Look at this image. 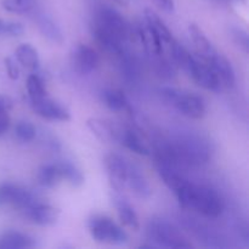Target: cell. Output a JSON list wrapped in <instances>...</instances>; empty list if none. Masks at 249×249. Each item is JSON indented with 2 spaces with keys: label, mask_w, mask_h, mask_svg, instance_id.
<instances>
[{
  "label": "cell",
  "mask_w": 249,
  "mask_h": 249,
  "mask_svg": "<svg viewBox=\"0 0 249 249\" xmlns=\"http://www.w3.org/2000/svg\"><path fill=\"white\" fill-rule=\"evenodd\" d=\"M157 155L178 167H199L209 162L212 147L208 140L198 135H180L158 148Z\"/></svg>",
  "instance_id": "obj_1"
},
{
  "label": "cell",
  "mask_w": 249,
  "mask_h": 249,
  "mask_svg": "<svg viewBox=\"0 0 249 249\" xmlns=\"http://www.w3.org/2000/svg\"><path fill=\"white\" fill-rule=\"evenodd\" d=\"M180 207L191 209L207 218H218L224 211L220 195L206 185H196L187 181L175 194Z\"/></svg>",
  "instance_id": "obj_2"
},
{
  "label": "cell",
  "mask_w": 249,
  "mask_h": 249,
  "mask_svg": "<svg viewBox=\"0 0 249 249\" xmlns=\"http://www.w3.org/2000/svg\"><path fill=\"white\" fill-rule=\"evenodd\" d=\"M162 99L185 117L192 119H201L206 114V104L203 99L194 92L185 91L177 88L164 87L160 89Z\"/></svg>",
  "instance_id": "obj_3"
},
{
  "label": "cell",
  "mask_w": 249,
  "mask_h": 249,
  "mask_svg": "<svg viewBox=\"0 0 249 249\" xmlns=\"http://www.w3.org/2000/svg\"><path fill=\"white\" fill-rule=\"evenodd\" d=\"M146 236L156 246L165 248H191L192 243L179 229L163 219H151L146 226Z\"/></svg>",
  "instance_id": "obj_4"
},
{
  "label": "cell",
  "mask_w": 249,
  "mask_h": 249,
  "mask_svg": "<svg viewBox=\"0 0 249 249\" xmlns=\"http://www.w3.org/2000/svg\"><path fill=\"white\" fill-rule=\"evenodd\" d=\"M88 228L91 237L100 243L125 245L129 241L128 233L108 216H91L88 221Z\"/></svg>",
  "instance_id": "obj_5"
},
{
  "label": "cell",
  "mask_w": 249,
  "mask_h": 249,
  "mask_svg": "<svg viewBox=\"0 0 249 249\" xmlns=\"http://www.w3.org/2000/svg\"><path fill=\"white\" fill-rule=\"evenodd\" d=\"M94 26L116 36L123 43H126L130 36V27L118 11L108 6H102L96 15Z\"/></svg>",
  "instance_id": "obj_6"
},
{
  "label": "cell",
  "mask_w": 249,
  "mask_h": 249,
  "mask_svg": "<svg viewBox=\"0 0 249 249\" xmlns=\"http://www.w3.org/2000/svg\"><path fill=\"white\" fill-rule=\"evenodd\" d=\"M36 201L34 195L24 187L10 182L0 185V207L11 206L24 211Z\"/></svg>",
  "instance_id": "obj_7"
},
{
  "label": "cell",
  "mask_w": 249,
  "mask_h": 249,
  "mask_svg": "<svg viewBox=\"0 0 249 249\" xmlns=\"http://www.w3.org/2000/svg\"><path fill=\"white\" fill-rule=\"evenodd\" d=\"M186 72L203 89L209 90V91H219L221 89V83L218 75L208 63L204 62L199 57H195V56L192 57Z\"/></svg>",
  "instance_id": "obj_8"
},
{
  "label": "cell",
  "mask_w": 249,
  "mask_h": 249,
  "mask_svg": "<svg viewBox=\"0 0 249 249\" xmlns=\"http://www.w3.org/2000/svg\"><path fill=\"white\" fill-rule=\"evenodd\" d=\"M104 163L112 189L117 194H119V192L125 189L130 162L126 160L125 158L121 157L119 155H116V153H109L105 157Z\"/></svg>",
  "instance_id": "obj_9"
},
{
  "label": "cell",
  "mask_w": 249,
  "mask_h": 249,
  "mask_svg": "<svg viewBox=\"0 0 249 249\" xmlns=\"http://www.w3.org/2000/svg\"><path fill=\"white\" fill-rule=\"evenodd\" d=\"M31 106L38 116L44 119H48V121L67 122L71 119L70 111L58 102L49 99L48 96L36 100V101H31Z\"/></svg>",
  "instance_id": "obj_10"
},
{
  "label": "cell",
  "mask_w": 249,
  "mask_h": 249,
  "mask_svg": "<svg viewBox=\"0 0 249 249\" xmlns=\"http://www.w3.org/2000/svg\"><path fill=\"white\" fill-rule=\"evenodd\" d=\"M22 212L32 223L40 226L53 225V224L57 223L58 218H60V211L57 208L50 206V204L43 203L40 201H36V203H33Z\"/></svg>",
  "instance_id": "obj_11"
},
{
  "label": "cell",
  "mask_w": 249,
  "mask_h": 249,
  "mask_svg": "<svg viewBox=\"0 0 249 249\" xmlns=\"http://www.w3.org/2000/svg\"><path fill=\"white\" fill-rule=\"evenodd\" d=\"M99 55L89 45L79 44L73 51V65L82 74H89L99 66Z\"/></svg>",
  "instance_id": "obj_12"
},
{
  "label": "cell",
  "mask_w": 249,
  "mask_h": 249,
  "mask_svg": "<svg viewBox=\"0 0 249 249\" xmlns=\"http://www.w3.org/2000/svg\"><path fill=\"white\" fill-rule=\"evenodd\" d=\"M125 189L130 190L131 194L135 195L139 198H150L152 195V189L148 184L147 179L139 167L130 163L128 170V178H126Z\"/></svg>",
  "instance_id": "obj_13"
},
{
  "label": "cell",
  "mask_w": 249,
  "mask_h": 249,
  "mask_svg": "<svg viewBox=\"0 0 249 249\" xmlns=\"http://www.w3.org/2000/svg\"><path fill=\"white\" fill-rule=\"evenodd\" d=\"M204 62H206V61H204ZM207 63L211 66L212 70H213L214 72H215V74L218 75L219 80H220L221 83V87L231 88L235 85V71H233L231 62L225 57V56L216 53L211 60L207 61Z\"/></svg>",
  "instance_id": "obj_14"
},
{
  "label": "cell",
  "mask_w": 249,
  "mask_h": 249,
  "mask_svg": "<svg viewBox=\"0 0 249 249\" xmlns=\"http://www.w3.org/2000/svg\"><path fill=\"white\" fill-rule=\"evenodd\" d=\"M189 33L191 36V40L194 43L195 49H196V53L198 55V57L203 61H209L214 55H215L218 51L214 48V45L212 44V41L207 38L206 34L203 33L201 28H199L197 24L191 23L189 26Z\"/></svg>",
  "instance_id": "obj_15"
},
{
  "label": "cell",
  "mask_w": 249,
  "mask_h": 249,
  "mask_svg": "<svg viewBox=\"0 0 249 249\" xmlns=\"http://www.w3.org/2000/svg\"><path fill=\"white\" fill-rule=\"evenodd\" d=\"M113 203L117 209V214L125 228L130 229L133 231H138L140 229V221H139L138 214L134 211L133 207L128 203L124 198H122L119 195H114L113 196Z\"/></svg>",
  "instance_id": "obj_16"
},
{
  "label": "cell",
  "mask_w": 249,
  "mask_h": 249,
  "mask_svg": "<svg viewBox=\"0 0 249 249\" xmlns=\"http://www.w3.org/2000/svg\"><path fill=\"white\" fill-rule=\"evenodd\" d=\"M36 26L40 33L53 44H62L65 40L62 31L50 16L45 14H38L36 17Z\"/></svg>",
  "instance_id": "obj_17"
},
{
  "label": "cell",
  "mask_w": 249,
  "mask_h": 249,
  "mask_svg": "<svg viewBox=\"0 0 249 249\" xmlns=\"http://www.w3.org/2000/svg\"><path fill=\"white\" fill-rule=\"evenodd\" d=\"M36 241L31 236L18 231H7L0 238L1 249H21L36 247Z\"/></svg>",
  "instance_id": "obj_18"
},
{
  "label": "cell",
  "mask_w": 249,
  "mask_h": 249,
  "mask_svg": "<svg viewBox=\"0 0 249 249\" xmlns=\"http://www.w3.org/2000/svg\"><path fill=\"white\" fill-rule=\"evenodd\" d=\"M87 126L92 135L102 142H111L117 138V131L112 128L111 124L100 118H89L87 121Z\"/></svg>",
  "instance_id": "obj_19"
},
{
  "label": "cell",
  "mask_w": 249,
  "mask_h": 249,
  "mask_svg": "<svg viewBox=\"0 0 249 249\" xmlns=\"http://www.w3.org/2000/svg\"><path fill=\"white\" fill-rule=\"evenodd\" d=\"M145 21H146V24H147L148 27H151V28H152L158 36H160V38L162 39L163 43L169 45V44L174 40V36H173L170 29L168 28L167 24L163 22V19L160 18L155 11H152L151 9H146Z\"/></svg>",
  "instance_id": "obj_20"
},
{
  "label": "cell",
  "mask_w": 249,
  "mask_h": 249,
  "mask_svg": "<svg viewBox=\"0 0 249 249\" xmlns=\"http://www.w3.org/2000/svg\"><path fill=\"white\" fill-rule=\"evenodd\" d=\"M119 136H121L122 143H123L128 150H130L131 152L140 156H148L151 153L150 148H148L147 145L143 142L142 139H141L135 131L131 130V129H125V130L121 131V133H119Z\"/></svg>",
  "instance_id": "obj_21"
},
{
  "label": "cell",
  "mask_w": 249,
  "mask_h": 249,
  "mask_svg": "<svg viewBox=\"0 0 249 249\" xmlns=\"http://www.w3.org/2000/svg\"><path fill=\"white\" fill-rule=\"evenodd\" d=\"M38 181L44 187H55L63 180L60 164L41 165L38 170Z\"/></svg>",
  "instance_id": "obj_22"
},
{
  "label": "cell",
  "mask_w": 249,
  "mask_h": 249,
  "mask_svg": "<svg viewBox=\"0 0 249 249\" xmlns=\"http://www.w3.org/2000/svg\"><path fill=\"white\" fill-rule=\"evenodd\" d=\"M15 55H16V60L28 70H36L39 67L40 61H39L38 51L31 44H21L16 49Z\"/></svg>",
  "instance_id": "obj_23"
},
{
  "label": "cell",
  "mask_w": 249,
  "mask_h": 249,
  "mask_svg": "<svg viewBox=\"0 0 249 249\" xmlns=\"http://www.w3.org/2000/svg\"><path fill=\"white\" fill-rule=\"evenodd\" d=\"M105 105L112 111H122L129 106L125 94L119 89H107L102 92Z\"/></svg>",
  "instance_id": "obj_24"
},
{
  "label": "cell",
  "mask_w": 249,
  "mask_h": 249,
  "mask_svg": "<svg viewBox=\"0 0 249 249\" xmlns=\"http://www.w3.org/2000/svg\"><path fill=\"white\" fill-rule=\"evenodd\" d=\"M62 172V178L67 180L72 186H82L84 184V175L83 173L71 162H62L58 163Z\"/></svg>",
  "instance_id": "obj_25"
},
{
  "label": "cell",
  "mask_w": 249,
  "mask_h": 249,
  "mask_svg": "<svg viewBox=\"0 0 249 249\" xmlns=\"http://www.w3.org/2000/svg\"><path fill=\"white\" fill-rule=\"evenodd\" d=\"M27 91H28V96L31 101H36V100L48 96L43 79L38 74H31L28 77V79H27Z\"/></svg>",
  "instance_id": "obj_26"
},
{
  "label": "cell",
  "mask_w": 249,
  "mask_h": 249,
  "mask_svg": "<svg viewBox=\"0 0 249 249\" xmlns=\"http://www.w3.org/2000/svg\"><path fill=\"white\" fill-rule=\"evenodd\" d=\"M2 7L11 14H26L33 9V0H2Z\"/></svg>",
  "instance_id": "obj_27"
},
{
  "label": "cell",
  "mask_w": 249,
  "mask_h": 249,
  "mask_svg": "<svg viewBox=\"0 0 249 249\" xmlns=\"http://www.w3.org/2000/svg\"><path fill=\"white\" fill-rule=\"evenodd\" d=\"M15 134L18 138V140L23 141V142H29V141L34 140L36 135V126L32 123L27 121H21L15 126Z\"/></svg>",
  "instance_id": "obj_28"
},
{
  "label": "cell",
  "mask_w": 249,
  "mask_h": 249,
  "mask_svg": "<svg viewBox=\"0 0 249 249\" xmlns=\"http://www.w3.org/2000/svg\"><path fill=\"white\" fill-rule=\"evenodd\" d=\"M23 33L24 27L19 22L0 19V36L16 38V36H21Z\"/></svg>",
  "instance_id": "obj_29"
},
{
  "label": "cell",
  "mask_w": 249,
  "mask_h": 249,
  "mask_svg": "<svg viewBox=\"0 0 249 249\" xmlns=\"http://www.w3.org/2000/svg\"><path fill=\"white\" fill-rule=\"evenodd\" d=\"M156 60H155V68L157 74L160 75V78L163 79H170V78L174 77L175 71H174V66L167 60V58L163 57V55H155Z\"/></svg>",
  "instance_id": "obj_30"
},
{
  "label": "cell",
  "mask_w": 249,
  "mask_h": 249,
  "mask_svg": "<svg viewBox=\"0 0 249 249\" xmlns=\"http://www.w3.org/2000/svg\"><path fill=\"white\" fill-rule=\"evenodd\" d=\"M231 36H232V40L236 45L240 49H242L246 53H248L249 51V36L248 33L242 28H232L231 29Z\"/></svg>",
  "instance_id": "obj_31"
},
{
  "label": "cell",
  "mask_w": 249,
  "mask_h": 249,
  "mask_svg": "<svg viewBox=\"0 0 249 249\" xmlns=\"http://www.w3.org/2000/svg\"><path fill=\"white\" fill-rule=\"evenodd\" d=\"M4 62H5V68H6L7 75H9L10 79L16 80L17 78L19 77V71H18V67H17V65L15 63V61L12 60L11 57H6Z\"/></svg>",
  "instance_id": "obj_32"
},
{
  "label": "cell",
  "mask_w": 249,
  "mask_h": 249,
  "mask_svg": "<svg viewBox=\"0 0 249 249\" xmlns=\"http://www.w3.org/2000/svg\"><path fill=\"white\" fill-rule=\"evenodd\" d=\"M12 100L9 96L0 95V113H9L10 109L12 108Z\"/></svg>",
  "instance_id": "obj_33"
},
{
  "label": "cell",
  "mask_w": 249,
  "mask_h": 249,
  "mask_svg": "<svg viewBox=\"0 0 249 249\" xmlns=\"http://www.w3.org/2000/svg\"><path fill=\"white\" fill-rule=\"evenodd\" d=\"M10 123H11V121H10L9 113H0V136L6 133Z\"/></svg>",
  "instance_id": "obj_34"
},
{
  "label": "cell",
  "mask_w": 249,
  "mask_h": 249,
  "mask_svg": "<svg viewBox=\"0 0 249 249\" xmlns=\"http://www.w3.org/2000/svg\"><path fill=\"white\" fill-rule=\"evenodd\" d=\"M155 2L165 12H172L174 10V0H155Z\"/></svg>",
  "instance_id": "obj_35"
},
{
  "label": "cell",
  "mask_w": 249,
  "mask_h": 249,
  "mask_svg": "<svg viewBox=\"0 0 249 249\" xmlns=\"http://www.w3.org/2000/svg\"><path fill=\"white\" fill-rule=\"evenodd\" d=\"M212 1L216 2L219 5H225V6H230L233 4H246L247 0H212Z\"/></svg>",
  "instance_id": "obj_36"
},
{
  "label": "cell",
  "mask_w": 249,
  "mask_h": 249,
  "mask_svg": "<svg viewBox=\"0 0 249 249\" xmlns=\"http://www.w3.org/2000/svg\"><path fill=\"white\" fill-rule=\"evenodd\" d=\"M116 4L121 5V6H128L129 2H130V0H113Z\"/></svg>",
  "instance_id": "obj_37"
}]
</instances>
